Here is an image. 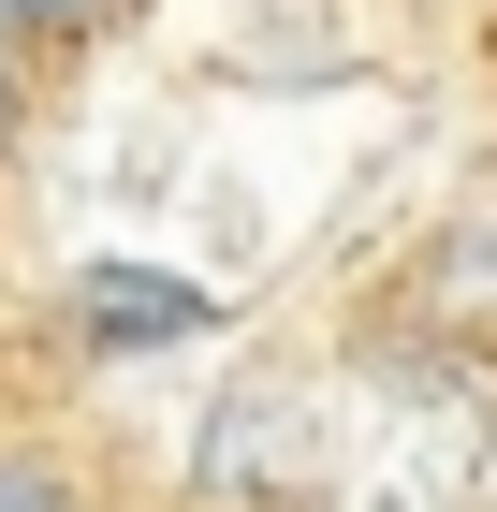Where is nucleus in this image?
Instances as JSON below:
<instances>
[{"mask_svg":"<svg viewBox=\"0 0 497 512\" xmlns=\"http://www.w3.org/2000/svg\"><path fill=\"white\" fill-rule=\"evenodd\" d=\"M0 512H88V483L44 454V439H0Z\"/></svg>","mask_w":497,"mask_h":512,"instance_id":"1","label":"nucleus"}]
</instances>
